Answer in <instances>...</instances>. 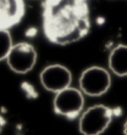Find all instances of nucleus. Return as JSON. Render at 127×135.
Returning <instances> with one entry per match:
<instances>
[{
  "mask_svg": "<svg viewBox=\"0 0 127 135\" xmlns=\"http://www.w3.org/2000/svg\"><path fill=\"white\" fill-rule=\"evenodd\" d=\"M43 29L47 39L59 45H68L82 39L90 29L86 0H46Z\"/></svg>",
  "mask_w": 127,
  "mask_h": 135,
  "instance_id": "f257e3e1",
  "label": "nucleus"
},
{
  "mask_svg": "<svg viewBox=\"0 0 127 135\" xmlns=\"http://www.w3.org/2000/svg\"><path fill=\"white\" fill-rule=\"evenodd\" d=\"M113 112L103 104H96L81 112L79 130L81 135H101L112 121Z\"/></svg>",
  "mask_w": 127,
  "mask_h": 135,
  "instance_id": "f03ea898",
  "label": "nucleus"
},
{
  "mask_svg": "<svg viewBox=\"0 0 127 135\" xmlns=\"http://www.w3.org/2000/svg\"><path fill=\"white\" fill-rule=\"evenodd\" d=\"M80 91L85 95L98 97L105 94L111 86V75L101 66H90L85 69L79 79Z\"/></svg>",
  "mask_w": 127,
  "mask_h": 135,
  "instance_id": "7ed1b4c3",
  "label": "nucleus"
},
{
  "mask_svg": "<svg viewBox=\"0 0 127 135\" xmlns=\"http://www.w3.org/2000/svg\"><path fill=\"white\" fill-rule=\"evenodd\" d=\"M84 95L80 88L78 89L71 86L56 93L53 101L55 113L69 119L79 117L85 106Z\"/></svg>",
  "mask_w": 127,
  "mask_h": 135,
  "instance_id": "20e7f679",
  "label": "nucleus"
},
{
  "mask_svg": "<svg viewBox=\"0 0 127 135\" xmlns=\"http://www.w3.org/2000/svg\"><path fill=\"white\" fill-rule=\"evenodd\" d=\"M6 62L13 72L26 74L33 69L37 62L36 49L28 42L14 44L6 58Z\"/></svg>",
  "mask_w": 127,
  "mask_h": 135,
  "instance_id": "39448f33",
  "label": "nucleus"
},
{
  "mask_svg": "<svg viewBox=\"0 0 127 135\" xmlns=\"http://www.w3.org/2000/svg\"><path fill=\"white\" fill-rule=\"evenodd\" d=\"M73 75L71 70L62 64H51L40 73V82L47 91L58 93L71 86Z\"/></svg>",
  "mask_w": 127,
  "mask_h": 135,
  "instance_id": "423d86ee",
  "label": "nucleus"
},
{
  "mask_svg": "<svg viewBox=\"0 0 127 135\" xmlns=\"http://www.w3.org/2000/svg\"><path fill=\"white\" fill-rule=\"evenodd\" d=\"M24 15L23 0H0V28L17 24Z\"/></svg>",
  "mask_w": 127,
  "mask_h": 135,
  "instance_id": "0eeeda50",
  "label": "nucleus"
},
{
  "mask_svg": "<svg viewBox=\"0 0 127 135\" xmlns=\"http://www.w3.org/2000/svg\"><path fill=\"white\" fill-rule=\"evenodd\" d=\"M109 70L116 76H127V45L118 44L111 50L108 56Z\"/></svg>",
  "mask_w": 127,
  "mask_h": 135,
  "instance_id": "6e6552de",
  "label": "nucleus"
},
{
  "mask_svg": "<svg viewBox=\"0 0 127 135\" xmlns=\"http://www.w3.org/2000/svg\"><path fill=\"white\" fill-rule=\"evenodd\" d=\"M13 45L14 44L9 30L0 28V61L6 60Z\"/></svg>",
  "mask_w": 127,
  "mask_h": 135,
  "instance_id": "1a4fd4ad",
  "label": "nucleus"
},
{
  "mask_svg": "<svg viewBox=\"0 0 127 135\" xmlns=\"http://www.w3.org/2000/svg\"><path fill=\"white\" fill-rule=\"evenodd\" d=\"M123 133H124V135H127V119L123 125Z\"/></svg>",
  "mask_w": 127,
  "mask_h": 135,
  "instance_id": "9d476101",
  "label": "nucleus"
}]
</instances>
